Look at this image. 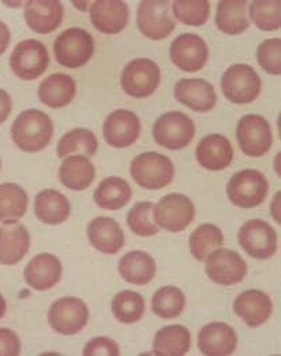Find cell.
Returning <instances> with one entry per match:
<instances>
[{
  "mask_svg": "<svg viewBox=\"0 0 281 356\" xmlns=\"http://www.w3.org/2000/svg\"><path fill=\"white\" fill-rule=\"evenodd\" d=\"M54 134V125L46 113L38 108L22 111L11 127L14 144L25 152H39L46 148Z\"/></svg>",
  "mask_w": 281,
  "mask_h": 356,
  "instance_id": "cell-1",
  "label": "cell"
},
{
  "mask_svg": "<svg viewBox=\"0 0 281 356\" xmlns=\"http://www.w3.org/2000/svg\"><path fill=\"white\" fill-rule=\"evenodd\" d=\"M95 51L94 38L81 28L63 31L54 43L55 59L67 69H79L90 62Z\"/></svg>",
  "mask_w": 281,
  "mask_h": 356,
  "instance_id": "cell-2",
  "label": "cell"
},
{
  "mask_svg": "<svg viewBox=\"0 0 281 356\" xmlns=\"http://www.w3.org/2000/svg\"><path fill=\"white\" fill-rule=\"evenodd\" d=\"M131 176L141 188L156 191L173 181L175 166L168 156L159 152H144L132 161Z\"/></svg>",
  "mask_w": 281,
  "mask_h": 356,
  "instance_id": "cell-3",
  "label": "cell"
},
{
  "mask_svg": "<svg viewBox=\"0 0 281 356\" xmlns=\"http://www.w3.org/2000/svg\"><path fill=\"white\" fill-rule=\"evenodd\" d=\"M268 179L254 169H244L234 173L227 185L230 200L240 209H252L262 204L268 196Z\"/></svg>",
  "mask_w": 281,
  "mask_h": 356,
  "instance_id": "cell-4",
  "label": "cell"
},
{
  "mask_svg": "<svg viewBox=\"0 0 281 356\" xmlns=\"http://www.w3.org/2000/svg\"><path fill=\"white\" fill-rule=\"evenodd\" d=\"M261 79L257 72L244 63H237L227 69L221 79L224 96L234 104L252 103L261 92Z\"/></svg>",
  "mask_w": 281,
  "mask_h": 356,
  "instance_id": "cell-5",
  "label": "cell"
},
{
  "mask_svg": "<svg viewBox=\"0 0 281 356\" xmlns=\"http://www.w3.org/2000/svg\"><path fill=\"white\" fill-rule=\"evenodd\" d=\"M236 138L241 152L251 158L264 156L273 144L271 124L258 114L246 115L239 121Z\"/></svg>",
  "mask_w": 281,
  "mask_h": 356,
  "instance_id": "cell-6",
  "label": "cell"
},
{
  "mask_svg": "<svg viewBox=\"0 0 281 356\" xmlns=\"http://www.w3.org/2000/svg\"><path fill=\"white\" fill-rule=\"evenodd\" d=\"M152 136L161 147L173 151L183 149L195 136V124L184 113L169 111L156 120Z\"/></svg>",
  "mask_w": 281,
  "mask_h": 356,
  "instance_id": "cell-7",
  "label": "cell"
},
{
  "mask_svg": "<svg viewBox=\"0 0 281 356\" xmlns=\"http://www.w3.org/2000/svg\"><path fill=\"white\" fill-rule=\"evenodd\" d=\"M161 83L159 66L147 58H138L129 62L121 74V87L127 95L143 99L151 96Z\"/></svg>",
  "mask_w": 281,
  "mask_h": 356,
  "instance_id": "cell-8",
  "label": "cell"
},
{
  "mask_svg": "<svg viewBox=\"0 0 281 356\" xmlns=\"http://www.w3.org/2000/svg\"><path fill=\"white\" fill-rule=\"evenodd\" d=\"M49 63L46 45L38 40H24L15 45L10 56V67L14 74L25 81L39 79Z\"/></svg>",
  "mask_w": 281,
  "mask_h": 356,
  "instance_id": "cell-9",
  "label": "cell"
},
{
  "mask_svg": "<svg viewBox=\"0 0 281 356\" xmlns=\"http://www.w3.org/2000/svg\"><path fill=\"white\" fill-rule=\"evenodd\" d=\"M154 221L168 232L179 233L187 229L195 218V206L183 193L163 196L154 209Z\"/></svg>",
  "mask_w": 281,
  "mask_h": 356,
  "instance_id": "cell-10",
  "label": "cell"
},
{
  "mask_svg": "<svg viewBox=\"0 0 281 356\" xmlns=\"http://www.w3.org/2000/svg\"><path fill=\"white\" fill-rule=\"evenodd\" d=\"M90 318L87 305L79 298H62L54 302L48 312L49 326L59 334L72 336L81 332Z\"/></svg>",
  "mask_w": 281,
  "mask_h": 356,
  "instance_id": "cell-11",
  "label": "cell"
},
{
  "mask_svg": "<svg viewBox=\"0 0 281 356\" xmlns=\"http://www.w3.org/2000/svg\"><path fill=\"white\" fill-rule=\"evenodd\" d=\"M239 244L251 258L265 261L278 251V232L266 221L251 220L241 226Z\"/></svg>",
  "mask_w": 281,
  "mask_h": 356,
  "instance_id": "cell-12",
  "label": "cell"
},
{
  "mask_svg": "<svg viewBox=\"0 0 281 356\" xmlns=\"http://www.w3.org/2000/svg\"><path fill=\"white\" fill-rule=\"evenodd\" d=\"M170 1L145 0L138 8V26L141 33L151 40L166 39L176 28L169 14Z\"/></svg>",
  "mask_w": 281,
  "mask_h": 356,
  "instance_id": "cell-13",
  "label": "cell"
},
{
  "mask_svg": "<svg viewBox=\"0 0 281 356\" xmlns=\"http://www.w3.org/2000/svg\"><path fill=\"white\" fill-rule=\"evenodd\" d=\"M204 261L206 274L218 285H234L243 281L247 274V264L236 251L217 248Z\"/></svg>",
  "mask_w": 281,
  "mask_h": 356,
  "instance_id": "cell-14",
  "label": "cell"
},
{
  "mask_svg": "<svg viewBox=\"0 0 281 356\" xmlns=\"http://www.w3.org/2000/svg\"><path fill=\"white\" fill-rule=\"evenodd\" d=\"M169 54L177 69L193 73L204 67L209 59V47L198 35L183 33L173 40Z\"/></svg>",
  "mask_w": 281,
  "mask_h": 356,
  "instance_id": "cell-15",
  "label": "cell"
},
{
  "mask_svg": "<svg viewBox=\"0 0 281 356\" xmlns=\"http://www.w3.org/2000/svg\"><path fill=\"white\" fill-rule=\"evenodd\" d=\"M139 117L129 110H115L107 115L103 124V137L114 148H127L140 136Z\"/></svg>",
  "mask_w": 281,
  "mask_h": 356,
  "instance_id": "cell-16",
  "label": "cell"
},
{
  "mask_svg": "<svg viewBox=\"0 0 281 356\" xmlns=\"http://www.w3.org/2000/svg\"><path fill=\"white\" fill-rule=\"evenodd\" d=\"M90 15L95 29L104 35H117L124 31L129 22L128 4L120 0L94 1Z\"/></svg>",
  "mask_w": 281,
  "mask_h": 356,
  "instance_id": "cell-17",
  "label": "cell"
},
{
  "mask_svg": "<svg viewBox=\"0 0 281 356\" xmlns=\"http://www.w3.org/2000/svg\"><path fill=\"white\" fill-rule=\"evenodd\" d=\"M196 159L199 165L207 170H224L234 159L232 144L223 134H209L199 141L196 147Z\"/></svg>",
  "mask_w": 281,
  "mask_h": 356,
  "instance_id": "cell-18",
  "label": "cell"
},
{
  "mask_svg": "<svg viewBox=\"0 0 281 356\" xmlns=\"http://www.w3.org/2000/svg\"><path fill=\"white\" fill-rule=\"evenodd\" d=\"M28 26L40 35L58 29L63 19V4L56 0H31L24 10Z\"/></svg>",
  "mask_w": 281,
  "mask_h": 356,
  "instance_id": "cell-19",
  "label": "cell"
},
{
  "mask_svg": "<svg viewBox=\"0 0 281 356\" xmlns=\"http://www.w3.org/2000/svg\"><path fill=\"white\" fill-rule=\"evenodd\" d=\"M236 344L237 337L234 329L223 322L209 323L198 334V348L203 355H232Z\"/></svg>",
  "mask_w": 281,
  "mask_h": 356,
  "instance_id": "cell-20",
  "label": "cell"
},
{
  "mask_svg": "<svg viewBox=\"0 0 281 356\" xmlns=\"http://www.w3.org/2000/svg\"><path fill=\"white\" fill-rule=\"evenodd\" d=\"M175 97L196 113H207L214 108L217 95L213 86L202 79H183L175 87Z\"/></svg>",
  "mask_w": 281,
  "mask_h": 356,
  "instance_id": "cell-21",
  "label": "cell"
},
{
  "mask_svg": "<svg viewBox=\"0 0 281 356\" xmlns=\"http://www.w3.org/2000/svg\"><path fill=\"white\" fill-rule=\"evenodd\" d=\"M234 310L250 327H257L269 319L273 303L265 292L250 289L234 299Z\"/></svg>",
  "mask_w": 281,
  "mask_h": 356,
  "instance_id": "cell-22",
  "label": "cell"
},
{
  "mask_svg": "<svg viewBox=\"0 0 281 356\" xmlns=\"http://www.w3.org/2000/svg\"><path fill=\"white\" fill-rule=\"evenodd\" d=\"M88 238L95 250L107 255H115L125 243L121 226L109 217H97L90 222Z\"/></svg>",
  "mask_w": 281,
  "mask_h": 356,
  "instance_id": "cell-23",
  "label": "cell"
},
{
  "mask_svg": "<svg viewBox=\"0 0 281 356\" xmlns=\"http://www.w3.org/2000/svg\"><path fill=\"white\" fill-rule=\"evenodd\" d=\"M25 281L36 291H48L54 288L62 277L61 261L51 254L36 255L24 271Z\"/></svg>",
  "mask_w": 281,
  "mask_h": 356,
  "instance_id": "cell-24",
  "label": "cell"
},
{
  "mask_svg": "<svg viewBox=\"0 0 281 356\" xmlns=\"http://www.w3.org/2000/svg\"><path fill=\"white\" fill-rule=\"evenodd\" d=\"M29 232L21 223L0 227V264L13 266L22 261L29 251Z\"/></svg>",
  "mask_w": 281,
  "mask_h": 356,
  "instance_id": "cell-25",
  "label": "cell"
},
{
  "mask_svg": "<svg viewBox=\"0 0 281 356\" xmlns=\"http://www.w3.org/2000/svg\"><path fill=\"white\" fill-rule=\"evenodd\" d=\"M35 214L47 225L63 223L70 216L69 200L56 189H45L36 195Z\"/></svg>",
  "mask_w": 281,
  "mask_h": 356,
  "instance_id": "cell-26",
  "label": "cell"
},
{
  "mask_svg": "<svg viewBox=\"0 0 281 356\" xmlns=\"http://www.w3.org/2000/svg\"><path fill=\"white\" fill-rule=\"evenodd\" d=\"M76 90V83L70 76L55 73L42 81L39 99L51 108H62L74 99Z\"/></svg>",
  "mask_w": 281,
  "mask_h": 356,
  "instance_id": "cell-27",
  "label": "cell"
},
{
  "mask_svg": "<svg viewBox=\"0 0 281 356\" xmlns=\"http://www.w3.org/2000/svg\"><path fill=\"white\" fill-rule=\"evenodd\" d=\"M118 271L127 282L141 286L154 280L156 274V264L147 252L132 251L121 258Z\"/></svg>",
  "mask_w": 281,
  "mask_h": 356,
  "instance_id": "cell-28",
  "label": "cell"
},
{
  "mask_svg": "<svg viewBox=\"0 0 281 356\" xmlns=\"http://www.w3.org/2000/svg\"><path fill=\"white\" fill-rule=\"evenodd\" d=\"M61 182L72 191H84L95 179V168L84 155L67 156L59 168Z\"/></svg>",
  "mask_w": 281,
  "mask_h": 356,
  "instance_id": "cell-29",
  "label": "cell"
},
{
  "mask_svg": "<svg viewBox=\"0 0 281 356\" xmlns=\"http://www.w3.org/2000/svg\"><path fill=\"white\" fill-rule=\"evenodd\" d=\"M131 197L132 188L124 178H104L95 189V203L103 210H120L129 203Z\"/></svg>",
  "mask_w": 281,
  "mask_h": 356,
  "instance_id": "cell-30",
  "label": "cell"
},
{
  "mask_svg": "<svg viewBox=\"0 0 281 356\" xmlns=\"http://www.w3.org/2000/svg\"><path fill=\"white\" fill-rule=\"evenodd\" d=\"M246 0H223L218 3L216 25L217 28L231 36L246 32L250 26L247 14Z\"/></svg>",
  "mask_w": 281,
  "mask_h": 356,
  "instance_id": "cell-31",
  "label": "cell"
},
{
  "mask_svg": "<svg viewBox=\"0 0 281 356\" xmlns=\"http://www.w3.org/2000/svg\"><path fill=\"white\" fill-rule=\"evenodd\" d=\"M152 348L155 355H186L191 348V333L182 325L162 327L155 334Z\"/></svg>",
  "mask_w": 281,
  "mask_h": 356,
  "instance_id": "cell-32",
  "label": "cell"
},
{
  "mask_svg": "<svg viewBox=\"0 0 281 356\" xmlns=\"http://www.w3.org/2000/svg\"><path fill=\"white\" fill-rule=\"evenodd\" d=\"M28 209V193L17 184L0 185V222L17 223Z\"/></svg>",
  "mask_w": 281,
  "mask_h": 356,
  "instance_id": "cell-33",
  "label": "cell"
},
{
  "mask_svg": "<svg viewBox=\"0 0 281 356\" xmlns=\"http://www.w3.org/2000/svg\"><path fill=\"white\" fill-rule=\"evenodd\" d=\"M224 243L223 232L213 223H203L198 226L189 237L191 254L196 261H204L214 250Z\"/></svg>",
  "mask_w": 281,
  "mask_h": 356,
  "instance_id": "cell-34",
  "label": "cell"
},
{
  "mask_svg": "<svg viewBox=\"0 0 281 356\" xmlns=\"http://www.w3.org/2000/svg\"><path fill=\"white\" fill-rule=\"evenodd\" d=\"M97 151V140L94 132L77 128L65 134L58 143V156L65 159L70 154L77 152V155H84L87 158L94 156Z\"/></svg>",
  "mask_w": 281,
  "mask_h": 356,
  "instance_id": "cell-35",
  "label": "cell"
},
{
  "mask_svg": "<svg viewBox=\"0 0 281 356\" xmlns=\"http://www.w3.org/2000/svg\"><path fill=\"white\" fill-rule=\"evenodd\" d=\"M152 312L163 319L177 318L186 307V296L180 288L163 286L152 296Z\"/></svg>",
  "mask_w": 281,
  "mask_h": 356,
  "instance_id": "cell-36",
  "label": "cell"
},
{
  "mask_svg": "<svg viewBox=\"0 0 281 356\" xmlns=\"http://www.w3.org/2000/svg\"><path fill=\"white\" fill-rule=\"evenodd\" d=\"M111 310L121 323H135L144 314L145 302L138 292L121 291L114 296Z\"/></svg>",
  "mask_w": 281,
  "mask_h": 356,
  "instance_id": "cell-37",
  "label": "cell"
},
{
  "mask_svg": "<svg viewBox=\"0 0 281 356\" xmlns=\"http://www.w3.org/2000/svg\"><path fill=\"white\" fill-rule=\"evenodd\" d=\"M250 18L254 25L265 32L280 29L281 1L255 0L250 6Z\"/></svg>",
  "mask_w": 281,
  "mask_h": 356,
  "instance_id": "cell-38",
  "label": "cell"
},
{
  "mask_svg": "<svg viewBox=\"0 0 281 356\" xmlns=\"http://www.w3.org/2000/svg\"><path fill=\"white\" fill-rule=\"evenodd\" d=\"M175 17L188 26H202L210 15L207 0H176L173 1Z\"/></svg>",
  "mask_w": 281,
  "mask_h": 356,
  "instance_id": "cell-39",
  "label": "cell"
},
{
  "mask_svg": "<svg viewBox=\"0 0 281 356\" xmlns=\"http://www.w3.org/2000/svg\"><path fill=\"white\" fill-rule=\"evenodd\" d=\"M154 209L155 206L151 202H140L136 203L128 213L127 222L135 234L141 237H151L159 233V227L152 217Z\"/></svg>",
  "mask_w": 281,
  "mask_h": 356,
  "instance_id": "cell-40",
  "label": "cell"
},
{
  "mask_svg": "<svg viewBox=\"0 0 281 356\" xmlns=\"http://www.w3.org/2000/svg\"><path fill=\"white\" fill-rule=\"evenodd\" d=\"M257 59L259 66L273 76L281 74V40L268 39L261 43L257 49Z\"/></svg>",
  "mask_w": 281,
  "mask_h": 356,
  "instance_id": "cell-41",
  "label": "cell"
},
{
  "mask_svg": "<svg viewBox=\"0 0 281 356\" xmlns=\"http://www.w3.org/2000/svg\"><path fill=\"white\" fill-rule=\"evenodd\" d=\"M84 356H118L120 348L117 343L109 337H95L83 350Z\"/></svg>",
  "mask_w": 281,
  "mask_h": 356,
  "instance_id": "cell-42",
  "label": "cell"
},
{
  "mask_svg": "<svg viewBox=\"0 0 281 356\" xmlns=\"http://www.w3.org/2000/svg\"><path fill=\"white\" fill-rule=\"evenodd\" d=\"M21 353V341L15 332L0 327V356H18Z\"/></svg>",
  "mask_w": 281,
  "mask_h": 356,
  "instance_id": "cell-43",
  "label": "cell"
},
{
  "mask_svg": "<svg viewBox=\"0 0 281 356\" xmlns=\"http://www.w3.org/2000/svg\"><path fill=\"white\" fill-rule=\"evenodd\" d=\"M11 108H13L11 97L6 90L0 89V124H3L8 118Z\"/></svg>",
  "mask_w": 281,
  "mask_h": 356,
  "instance_id": "cell-44",
  "label": "cell"
},
{
  "mask_svg": "<svg viewBox=\"0 0 281 356\" xmlns=\"http://www.w3.org/2000/svg\"><path fill=\"white\" fill-rule=\"evenodd\" d=\"M10 29L8 26L0 21V55H3L10 44Z\"/></svg>",
  "mask_w": 281,
  "mask_h": 356,
  "instance_id": "cell-45",
  "label": "cell"
},
{
  "mask_svg": "<svg viewBox=\"0 0 281 356\" xmlns=\"http://www.w3.org/2000/svg\"><path fill=\"white\" fill-rule=\"evenodd\" d=\"M6 310H7V305H6V300H4V298L0 295V318H3V316H4Z\"/></svg>",
  "mask_w": 281,
  "mask_h": 356,
  "instance_id": "cell-46",
  "label": "cell"
},
{
  "mask_svg": "<svg viewBox=\"0 0 281 356\" xmlns=\"http://www.w3.org/2000/svg\"><path fill=\"white\" fill-rule=\"evenodd\" d=\"M0 169H1V161H0Z\"/></svg>",
  "mask_w": 281,
  "mask_h": 356,
  "instance_id": "cell-47",
  "label": "cell"
}]
</instances>
